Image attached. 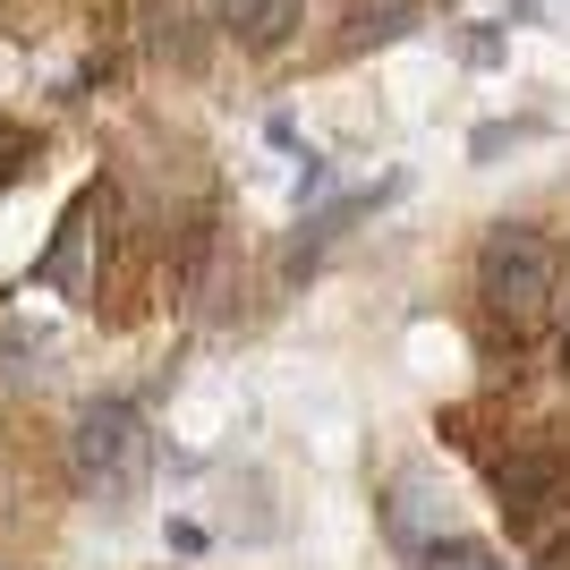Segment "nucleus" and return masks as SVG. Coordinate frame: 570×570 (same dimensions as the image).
Segmentation results:
<instances>
[{
	"mask_svg": "<svg viewBox=\"0 0 570 570\" xmlns=\"http://www.w3.org/2000/svg\"><path fill=\"white\" fill-rule=\"evenodd\" d=\"M417 570H502L494 546H476V537H426L417 546Z\"/></svg>",
	"mask_w": 570,
	"mask_h": 570,
	"instance_id": "423d86ee",
	"label": "nucleus"
},
{
	"mask_svg": "<svg viewBox=\"0 0 570 570\" xmlns=\"http://www.w3.org/2000/svg\"><path fill=\"white\" fill-rule=\"evenodd\" d=\"M69 476H77V494H95V502L128 494L145 476V409L137 401H95L86 409L77 434H69Z\"/></svg>",
	"mask_w": 570,
	"mask_h": 570,
	"instance_id": "f03ea898",
	"label": "nucleus"
},
{
	"mask_svg": "<svg viewBox=\"0 0 570 570\" xmlns=\"http://www.w3.org/2000/svg\"><path fill=\"white\" fill-rule=\"evenodd\" d=\"M26 154H35V145H26V128H9V119H0V179H18Z\"/></svg>",
	"mask_w": 570,
	"mask_h": 570,
	"instance_id": "6e6552de",
	"label": "nucleus"
},
{
	"mask_svg": "<svg viewBox=\"0 0 570 570\" xmlns=\"http://www.w3.org/2000/svg\"><path fill=\"white\" fill-rule=\"evenodd\" d=\"M409 9H417V0H366V9H357V26H350V51H357V43H392V35L409 26Z\"/></svg>",
	"mask_w": 570,
	"mask_h": 570,
	"instance_id": "0eeeda50",
	"label": "nucleus"
},
{
	"mask_svg": "<svg viewBox=\"0 0 570 570\" xmlns=\"http://www.w3.org/2000/svg\"><path fill=\"white\" fill-rule=\"evenodd\" d=\"M553 282H562V247L537 222H494L485 230V247H476V298L494 315H511V324L546 315Z\"/></svg>",
	"mask_w": 570,
	"mask_h": 570,
	"instance_id": "f257e3e1",
	"label": "nucleus"
},
{
	"mask_svg": "<svg viewBox=\"0 0 570 570\" xmlns=\"http://www.w3.org/2000/svg\"><path fill=\"white\" fill-rule=\"evenodd\" d=\"M562 366H570V333H562Z\"/></svg>",
	"mask_w": 570,
	"mask_h": 570,
	"instance_id": "9d476101",
	"label": "nucleus"
},
{
	"mask_svg": "<svg viewBox=\"0 0 570 570\" xmlns=\"http://www.w3.org/2000/svg\"><path fill=\"white\" fill-rule=\"evenodd\" d=\"M222 35H238V51H273L289 43V26H298V0H214Z\"/></svg>",
	"mask_w": 570,
	"mask_h": 570,
	"instance_id": "20e7f679",
	"label": "nucleus"
},
{
	"mask_svg": "<svg viewBox=\"0 0 570 570\" xmlns=\"http://www.w3.org/2000/svg\"><path fill=\"white\" fill-rule=\"evenodd\" d=\"M546 570H570V537H562V546H553V553H546Z\"/></svg>",
	"mask_w": 570,
	"mask_h": 570,
	"instance_id": "1a4fd4ad",
	"label": "nucleus"
},
{
	"mask_svg": "<svg viewBox=\"0 0 570 570\" xmlns=\"http://www.w3.org/2000/svg\"><path fill=\"white\" fill-rule=\"evenodd\" d=\"M95 205H102V188H86L69 205V222H60V247L35 264V273H43L51 289H69V298H86V230H95Z\"/></svg>",
	"mask_w": 570,
	"mask_h": 570,
	"instance_id": "39448f33",
	"label": "nucleus"
},
{
	"mask_svg": "<svg viewBox=\"0 0 570 570\" xmlns=\"http://www.w3.org/2000/svg\"><path fill=\"white\" fill-rule=\"evenodd\" d=\"M494 485H502V511H511V520L528 528V520H537V511H546L553 494H562V469H553L546 452H511V460L494 469Z\"/></svg>",
	"mask_w": 570,
	"mask_h": 570,
	"instance_id": "7ed1b4c3",
	"label": "nucleus"
}]
</instances>
